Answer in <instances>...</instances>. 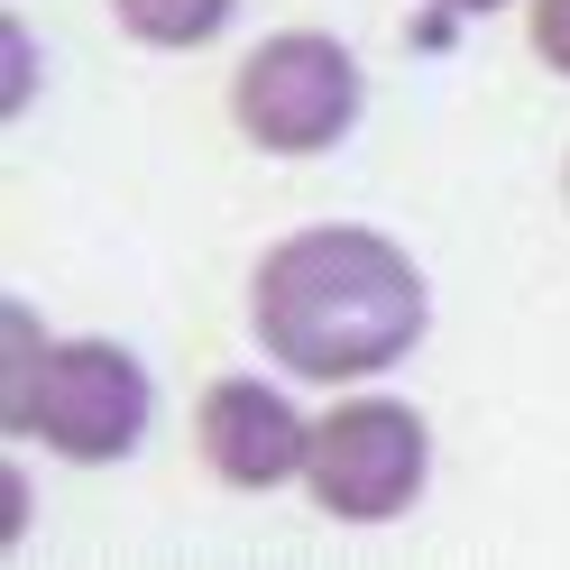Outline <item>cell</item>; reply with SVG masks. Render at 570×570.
Instances as JSON below:
<instances>
[{
	"label": "cell",
	"mask_w": 570,
	"mask_h": 570,
	"mask_svg": "<svg viewBox=\"0 0 570 570\" xmlns=\"http://www.w3.org/2000/svg\"><path fill=\"white\" fill-rule=\"evenodd\" d=\"M524 28H533V56H543L552 75L570 83V0H533V19H524Z\"/></svg>",
	"instance_id": "obj_9"
},
{
	"label": "cell",
	"mask_w": 570,
	"mask_h": 570,
	"mask_svg": "<svg viewBox=\"0 0 570 570\" xmlns=\"http://www.w3.org/2000/svg\"><path fill=\"white\" fill-rule=\"evenodd\" d=\"M0 65H10V83H0V120H28V111H38V75H47V56H38V28H28L19 10L0 19Z\"/></svg>",
	"instance_id": "obj_8"
},
{
	"label": "cell",
	"mask_w": 570,
	"mask_h": 570,
	"mask_svg": "<svg viewBox=\"0 0 570 570\" xmlns=\"http://www.w3.org/2000/svg\"><path fill=\"white\" fill-rule=\"evenodd\" d=\"M47 360H56L47 313L28 304V295H10V304H0V433H10V442H28V414H38Z\"/></svg>",
	"instance_id": "obj_6"
},
{
	"label": "cell",
	"mask_w": 570,
	"mask_h": 570,
	"mask_svg": "<svg viewBox=\"0 0 570 570\" xmlns=\"http://www.w3.org/2000/svg\"><path fill=\"white\" fill-rule=\"evenodd\" d=\"M28 533V470L10 460V470H0V543H19Z\"/></svg>",
	"instance_id": "obj_10"
},
{
	"label": "cell",
	"mask_w": 570,
	"mask_h": 570,
	"mask_svg": "<svg viewBox=\"0 0 570 570\" xmlns=\"http://www.w3.org/2000/svg\"><path fill=\"white\" fill-rule=\"evenodd\" d=\"M239 0H111V28L148 56H194L212 38H230Z\"/></svg>",
	"instance_id": "obj_7"
},
{
	"label": "cell",
	"mask_w": 570,
	"mask_h": 570,
	"mask_svg": "<svg viewBox=\"0 0 570 570\" xmlns=\"http://www.w3.org/2000/svg\"><path fill=\"white\" fill-rule=\"evenodd\" d=\"M561 194H570V157H561Z\"/></svg>",
	"instance_id": "obj_12"
},
{
	"label": "cell",
	"mask_w": 570,
	"mask_h": 570,
	"mask_svg": "<svg viewBox=\"0 0 570 570\" xmlns=\"http://www.w3.org/2000/svg\"><path fill=\"white\" fill-rule=\"evenodd\" d=\"M157 433V377L129 341L111 332H75L56 341V360L38 377V414H28V442L56 451L65 470H120V460Z\"/></svg>",
	"instance_id": "obj_4"
},
{
	"label": "cell",
	"mask_w": 570,
	"mask_h": 570,
	"mask_svg": "<svg viewBox=\"0 0 570 570\" xmlns=\"http://www.w3.org/2000/svg\"><path fill=\"white\" fill-rule=\"evenodd\" d=\"M433 332L414 248L368 222H304L248 267V341L295 386H377Z\"/></svg>",
	"instance_id": "obj_1"
},
{
	"label": "cell",
	"mask_w": 570,
	"mask_h": 570,
	"mask_svg": "<svg viewBox=\"0 0 570 570\" xmlns=\"http://www.w3.org/2000/svg\"><path fill=\"white\" fill-rule=\"evenodd\" d=\"M368 111V65L332 28H267L230 75V120L258 157H332Z\"/></svg>",
	"instance_id": "obj_3"
},
{
	"label": "cell",
	"mask_w": 570,
	"mask_h": 570,
	"mask_svg": "<svg viewBox=\"0 0 570 570\" xmlns=\"http://www.w3.org/2000/svg\"><path fill=\"white\" fill-rule=\"evenodd\" d=\"M433 488V423L423 405L386 396V386H332V405L313 414L304 451V497L332 524H396Z\"/></svg>",
	"instance_id": "obj_2"
},
{
	"label": "cell",
	"mask_w": 570,
	"mask_h": 570,
	"mask_svg": "<svg viewBox=\"0 0 570 570\" xmlns=\"http://www.w3.org/2000/svg\"><path fill=\"white\" fill-rule=\"evenodd\" d=\"M194 451L222 488H304V451H313V414L295 405V377L285 368H230L203 386L194 405Z\"/></svg>",
	"instance_id": "obj_5"
},
{
	"label": "cell",
	"mask_w": 570,
	"mask_h": 570,
	"mask_svg": "<svg viewBox=\"0 0 570 570\" xmlns=\"http://www.w3.org/2000/svg\"><path fill=\"white\" fill-rule=\"evenodd\" d=\"M442 19H497V10H515V0H433Z\"/></svg>",
	"instance_id": "obj_11"
}]
</instances>
